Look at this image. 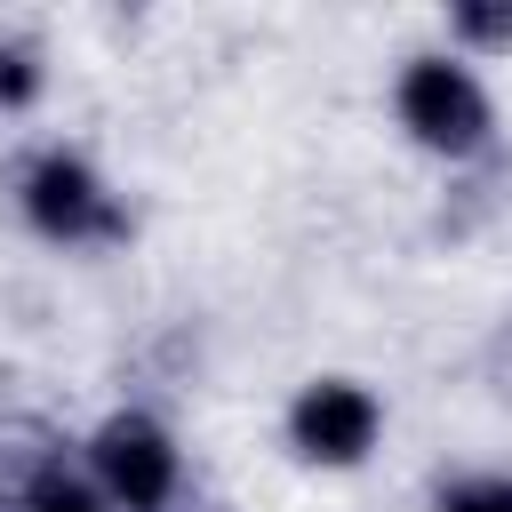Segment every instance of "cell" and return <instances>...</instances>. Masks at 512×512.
<instances>
[{"label": "cell", "mask_w": 512, "mask_h": 512, "mask_svg": "<svg viewBox=\"0 0 512 512\" xmlns=\"http://www.w3.org/2000/svg\"><path fill=\"white\" fill-rule=\"evenodd\" d=\"M88 464H96V488H104L120 512H168L176 488H184V456H176V440L160 432V416H144V408L104 416L96 440H88Z\"/></svg>", "instance_id": "cell-1"}, {"label": "cell", "mask_w": 512, "mask_h": 512, "mask_svg": "<svg viewBox=\"0 0 512 512\" xmlns=\"http://www.w3.org/2000/svg\"><path fill=\"white\" fill-rule=\"evenodd\" d=\"M392 104H400V128H408L424 152L464 160V152L488 144V96H480V80H472L464 64H448V56H408Z\"/></svg>", "instance_id": "cell-2"}, {"label": "cell", "mask_w": 512, "mask_h": 512, "mask_svg": "<svg viewBox=\"0 0 512 512\" xmlns=\"http://www.w3.org/2000/svg\"><path fill=\"white\" fill-rule=\"evenodd\" d=\"M16 200H24L32 232H48V240H120L128 232L120 200L104 192V176L80 152H40L16 184Z\"/></svg>", "instance_id": "cell-3"}, {"label": "cell", "mask_w": 512, "mask_h": 512, "mask_svg": "<svg viewBox=\"0 0 512 512\" xmlns=\"http://www.w3.org/2000/svg\"><path fill=\"white\" fill-rule=\"evenodd\" d=\"M376 432H384V408H376V392H360L352 376H320V384H304L296 408H288L296 456H304V464H328V472H352V464L376 448Z\"/></svg>", "instance_id": "cell-4"}, {"label": "cell", "mask_w": 512, "mask_h": 512, "mask_svg": "<svg viewBox=\"0 0 512 512\" xmlns=\"http://www.w3.org/2000/svg\"><path fill=\"white\" fill-rule=\"evenodd\" d=\"M16 512H112V496L88 488L80 472H64L56 456H40V464L24 472V488H16Z\"/></svg>", "instance_id": "cell-5"}, {"label": "cell", "mask_w": 512, "mask_h": 512, "mask_svg": "<svg viewBox=\"0 0 512 512\" xmlns=\"http://www.w3.org/2000/svg\"><path fill=\"white\" fill-rule=\"evenodd\" d=\"M40 96V48L32 40H0V112H24Z\"/></svg>", "instance_id": "cell-6"}, {"label": "cell", "mask_w": 512, "mask_h": 512, "mask_svg": "<svg viewBox=\"0 0 512 512\" xmlns=\"http://www.w3.org/2000/svg\"><path fill=\"white\" fill-rule=\"evenodd\" d=\"M432 512H512V472H496V480H456V488H440Z\"/></svg>", "instance_id": "cell-7"}, {"label": "cell", "mask_w": 512, "mask_h": 512, "mask_svg": "<svg viewBox=\"0 0 512 512\" xmlns=\"http://www.w3.org/2000/svg\"><path fill=\"white\" fill-rule=\"evenodd\" d=\"M448 32L472 40V48H512V8H480V0H472V8L448 16Z\"/></svg>", "instance_id": "cell-8"}]
</instances>
